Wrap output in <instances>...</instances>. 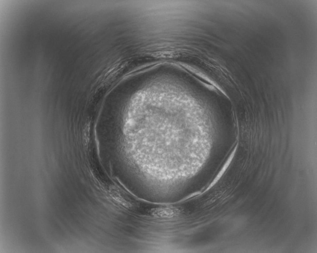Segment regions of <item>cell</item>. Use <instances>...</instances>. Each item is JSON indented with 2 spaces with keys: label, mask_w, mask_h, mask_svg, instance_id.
<instances>
[{
  "label": "cell",
  "mask_w": 317,
  "mask_h": 253,
  "mask_svg": "<svg viewBox=\"0 0 317 253\" xmlns=\"http://www.w3.org/2000/svg\"><path fill=\"white\" fill-rule=\"evenodd\" d=\"M234 151L232 153V155L230 156V157H229V158L227 162H226V164H225V165H224V166L223 168H222V169L221 170V171H220V173H219V174L218 175V176H217V177L214 180V182H213V183H212V184H211V185H210V187H211L212 186H213V185H214V184L215 183L217 182V181H218V180L221 177V176H222V175H223V173L224 172V171H225V170H226V169L227 168L229 164H230V162H231V161H232V159L233 157V156H234Z\"/></svg>",
  "instance_id": "cell-1"
}]
</instances>
